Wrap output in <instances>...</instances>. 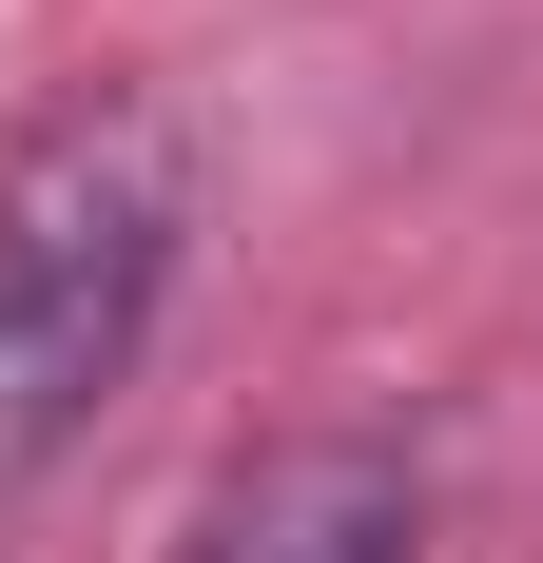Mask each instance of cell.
I'll return each instance as SVG.
<instances>
[{
    "label": "cell",
    "mask_w": 543,
    "mask_h": 563,
    "mask_svg": "<svg viewBox=\"0 0 543 563\" xmlns=\"http://www.w3.org/2000/svg\"><path fill=\"white\" fill-rule=\"evenodd\" d=\"M175 214H195V175H175L156 98H58L0 156V486L58 466L98 428V389L156 350Z\"/></svg>",
    "instance_id": "1"
},
{
    "label": "cell",
    "mask_w": 543,
    "mask_h": 563,
    "mask_svg": "<svg viewBox=\"0 0 543 563\" xmlns=\"http://www.w3.org/2000/svg\"><path fill=\"white\" fill-rule=\"evenodd\" d=\"M175 563H428V486L369 428H272V448L214 466V506H195Z\"/></svg>",
    "instance_id": "2"
}]
</instances>
